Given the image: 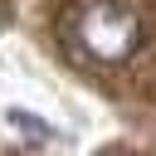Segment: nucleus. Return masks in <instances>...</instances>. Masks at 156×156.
Wrapping results in <instances>:
<instances>
[{"label":"nucleus","instance_id":"nucleus-1","mask_svg":"<svg viewBox=\"0 0 156 156\" xmlns=\"http://www.w3.org/2000/svg\"><path fill=\"white\" fill-rule=\"evenodd\" d=\"M141 10L132 0H78L63 15V39L93 63H127L141 49Z\"/></svg>","mask_w":156,"mask_h":156}]
</instances>
